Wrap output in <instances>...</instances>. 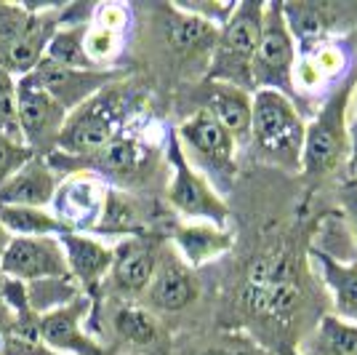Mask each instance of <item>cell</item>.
Instances as JSON below:
<instances>
[{
    "instance_id": "cell-27",
    "label": "cell",
    "mask_w": 357,
    "mask_h": 355,
    "mask_svg": "<svg viewBox=\"0 0 357 355\" xmlns=\"http://www.w3.org/2000/svg\"><path fill=\"white\" fill-rule=\"evenodd\" d=\"M142 236L144 233V222H142V208L136 206L134 198L123 193V190H115L109 187V195H107V206H105V217L96 227L93 236Z\"/></svg>"
},
{
    "instance_id": "cell-13",
    "label": "cell",
    "mask_w": 357,
    "mask_h": 355,
    "mask_svg": "<svg viewBox=\"0 0 357 355\" xmlns=\"http://www.w3.org/2000/svg\"><path fill=\"white\" fill-rule=\"evenodd\" d=\"M27 78L45 94H51L67 113H75L77 107L93 99L99 91H105L112 83H120L126 73L115 67L112 70H73V67H59L54 61L43 59Z\"/></svg>"
},
{
    "instance_id": "cell-7",
    "label": "cell",
    "mask_w": 357,
    "mask_h": 355,
    "mask_svg": "<svg viewBox=\"0 0 357 355\" xmlns=\"http://www.w3.org/2000/svg\"><path fill=\"white\" fill-rule=\"evenodd\" d=\"M176 139L187 161L208 179L216 193L227 190L238 177V145L222 123L208 110L197 107L190 118L181 120L176 129Z\"/></svg>"
},
{
    "instance_id": "cell-12",
    "label": "cell",
    "mask_w": 357,
    "mask_h": 355,
    "mask_svg": "<svg viewBox=\"0 0 357 355\" xmlns=\"http://www.w3.org/2000/svg\"><path fill=\"white\" fill-rule=\"evenodd\" d=\"M0 275L16 283L73 278L59 238H11L0 259Z\"/></svg>"
},
{
    "instance_id": "cell-15",
    "label": "cell",
    "mask_w": 357,
    "mask_h": 355,
    "mask_svg": "<svg viewBox=\"0 0 357 355\" xmlns=\"http://www.w3.org/2000/svg\"><path fill=\"white\" fill-rule=\"evenodd\" d=\"M91 296L80 294L75 302L64 305L59 310L38 315V340L43 342L48 350L67 355H105L102 345L89 337L83 328L91 312Z\"/></svg>"
},
{
    "instance_id": "cell-2",
    "label": "cell",
    "mask_w": 357,
    "mask_h": 355,
    "mask_svg": "<svg viewBox=\"0 0 357 355\" xmlns=\"http://www.w3.org/2000/svg\"><path fill=\"white\" fill-rule=\"evenodd\" d=\"M48 163L61 179L73 177V174H91L118 190V187L147 184L160 168V155L149 142L139 139L136 133L123 131L107 147L96 150L91 155L73 158V155L54 152Z\"/></svg>"
},
{
    "instance_id": "cell-26",
    "label": "cell",
    "mask_w": 357,
    "mask_h": 355,
    "mask_svg": "<svg viewBox=\"0 0 357 355\" xmlns=\"http://www.w3.org/2000/svg\"><path fill=\"white\" fill-rule=\"evenodd\" d=\"M0 224L11 233V238H61L73 233L48 208L0 206Z\"/></svg>"
},
{
    "instance_id": "cell-14",
    "label": "cell",
    "mask_w": 357,
    "mask_h": 355,
    "mask_svg": "<svg viewBox=\"0 0 357 355\" xmlns=\"http://www.w3.org/2000/svg\"><path fill=\"white\" fill-rule=\"evenodd\" d=\"M109 184L91 174H73L64 177L54 198V214L67 224L73 233H89L93 236L105 217Z\"/></svg>"
},
{
    "instance_id": "cell-9",
    "label": "cell",
    "mask_w": 357,
    "mask_h": 355,
    "mask_svg": "<svg viewBox=\"0 0 357 355\" xmlns=\"http://www.w3.org/2000/svg\"><path fill=\"white\" fill-rule=\"evenodd\" d=\"M165 158H168V168H171V182L165 187L168 206L174 208L184 222H211L216 227H224L229 208L222 195L213 190L208 179L187 161L176 139V131H168Z\"/></svg>"
},
{
    "instance_id": "cell-23",
    "label": "cell",
    "mask_w": 357,
    "mask_h": 355,
    "mask_svg": "<svg viewBox=\"0 0 357 355\" xmlns=\"http://www.w3.org/2000/svg\"><path fill=\"white\" fill-rule=\"evenodd\" d=\"M80 6H67V19L56 35L51 38L45 59L59 64V67H73V70H99L86 54V35H89L91 19L93 16H75Z\"/></svg>"
},
{
    "instance_id": "cell-10",
    "label": "cell",
    "mask_w": 357,
    "mask_h": 355,
    "mask_svg": "<svg viewBox=\"0 0 357 355\" xmlns=\"http://www.w3.org/2000/svg\"><path fill=\"white\" fill-rule=\"evenodd\" d=\"M165 249L168 246L163 243V238L155 233L123 238L115 246V259L105 286L123 302L142 299L158 273Z\"/></svg>"
},
{
    "instance_id": "cell-18",
    "label": "cell",
    "mask_w": 357,
    "mask_h": 355,
    "mask_svg": "<svg viewBox=\"0 0 357 355\" xmlns=\"http://www.w3.org/2000/svg\"><path fill=\"white\" fill-rule=\"evenodd\" d=\"M109 328L131 355H163L168 342L160 318L136 302H120L109 315Z\"/></svg>"
},
{
    "instance_id": "cell-3",
    "label": "cell",
    "mask_w": 357,
    "mask_h": 355,
    "mask_svg": "<svg viewBox=\"0 0 357 355\" xmlns=\"http://www.w3.org/2000/svg\"><path fill=\"white\" fill-rule=\"evenodd\" d=\"M352 89H355V83L339 86L314 113V118L307 123L301 174L312 184L336 177L347 163L352 166V139H349Z\"/></svg>"
},
{
    "instance_id": "cell-32",
    "label": "cell",
    "mask_w": 357,
    "mask_h": 355,
    "mask_svg": "<svg viewBox=\"0 0 357 355\" xmlns=\"http://www.w3.org/2000/svg\"><path fill=\"white\" fill-rule=\"evenodd\" d=\"M339 201H342L344 217H347V233H349V240L355 246V259H357V177L349 179L339 190Z\"/></svg>"
},
{
    "instance_id": "cell-20",
    "label": "cell",
    "mask_w": 357,
    "mask_h": 355,
    "mask_svg": "<svg viewBox=\"0 0 357 355\" xmlns=\"http://www.w3.org/2000/svg\"><path fill=\"white\" fill-rule=\"evenodd\" d=\"M213 118L222 123V129L235 145H251V120H253V94L227 83H206V99L200 104Z\"/></svg>"
},
{
    "instance_id": "cell-33",
    "label": "cell",
    "mask_w": 357,
    "mask_h": 355,
    "mask_svg": "<svg viewBox=\"0 0 357 355\" xmlns=\"http://www.w3.org/2000/svg\"><path fill=\"white\" fill-rule=\"evenodd\" d=\"M200 355H267V353H264V350L251 340H243V337H227L222 345L208 347V350H203Z\"/></svg>"
},
{
    "instance_id": "cell-22",
    "label": "cell",
    "mask_w": 357,
    "mask_h": 355,
    "mask_svg": "<svg viewBox=\"0 0 357 355\" xmlns=\"http://www.w3.org/2000/svg\"><path fill=\"white\" fill-rule=\"evenodd\" d=\"M174 252L192 267H200L232 249V236L211 222H176L174 224Z\"/></svg>"
},
{
    "instance_id": "cell-21",
    "label": "cell",
    "mask_w": 357,
    "mask_h": 355,
    "mask_svg": "<svg viewBox=\"0 0 357 355\" xmlns=\"http://www.w3.org/2000/svg\"><path fill=\"white\" fill-rule=\"evenodd\" d=\"M310 254L320 273V281L326 283L331 294L333 315L357 324V259H336L320 249H312Z\"/></svg>"
},
{
    "instance_id": "cell-11",
    "label": "cell",
    "mask_w": 357,
    "mask_h": 355,
    "mask_svg": "<svg viewBox=\"0 0 357 355\" xmlns=\"http://www.w3.org/2000/svg\"><path fill=\"white\" fill-rule=\"evenodd\" d=\"M19 129L22 142L35 158H51L59 152V139L70 113L51 94L35 86L30 78H19Z\"/></svg>"
},
{
    "instance_id": "cell-6",
    "label": "cell",
    "mask_w": 357,
    "mask_h": 355,
    "mask_svg": "<svg viewBox=\"0 0 357 355\" xmlns=\"http://www.w3.org/2000/svg\"><path fill=\"white\" fill-rule=\"evenodd\" d=\"M128 102H131V94L126 89V83L120 80V83H112L105 91H99L93 99L77 107L75 113H70L59 139L61 155L83 158V155L107 147L115 136L123 133Z\"/></svg>"
},
{
    "instance_id": "cell-24",
    "label": "cell",
    "mask_w": 357,
    "mask_h": 355,
    "mask_svg": "<svg viewBox=\"0 0 357 355\" xmlns=\"http://www.w3.org/2000/svg\"><path fill=\"white\" fill-rule=\"evenodd\" d=\"M219 38V27L211 22L181 11L176 3L171 6V14L165 19V41L168 45L181 54V57H200V54H213V45Z\"/></svg>"
},
{
    "instance_id": "cell-30",
    "label": "cell",
    "mask_w": 357,
    "mask_h": 355,
    "mask_svg": "<svg viewBox=\"0 0 357 355\" xmlns=\"http://www.w3.org/2000/svg\"><path fill=\"white\" fill-rule=\"evenodd\" d=\"M32 158H35V155L30 152L27 145H22V142L8 139V136L0 133V187L14 177L22 166H27Z\"/></svg>"
},
{
    "instance_id": "cell-1",
    "label": "cell",
    "mask_w": 357,
    "mask_h": 355,
    "mask_svg": "<svg viewBox=\"0 0 357 355\" xmlns=\"http://www.w3.org/2000/svg\"><path fill=\"white\" fill-rule=\"evenodd\" d=\"M67 19V6L0 3V70L27 78L45 59L51 38Z\"/></svg>"
},
{
    "instance_id": "cell-5",
    "label": "cell",
    "mask_w": 357,
    "mask_h": 355,
    "mask_svg": "<svg viewBox=\"0 0 357 355\" xmlns=\"http://www.w3.org/2000/svg\"><path fill=\"white\" fill-rule=\"evenodd\" d=\"M261 22H264V3L243 0L235 6L232 16L219 30L208 70H206V83H227L251 94L256 91L253 61H256L259 38H261Z\"/></svg>"
},
{
    "instance_id": "cell-16",
    "label": "cell",
    "mask_w": 357,
    "mask_h": 355,
    "mask_svg": "<svg viewBox=\"0 0 357 355\" xmlns=\"http://www.w3.org/2000/svg\"><path fill=\"white\" fill-rule=\"evenodd\" d=\"M197 294H200V289H197L195 270L174 252V246H168L158 265L155 278L149 283L147 294L142 296V305L155 315L158 312H181L190 305H195Z\"/></svg>"
},
{
    "instance_id": "cell-17",
    "label": "cell",
    "mask_w": 357,
    "mask_h": 355,
    "mask_svg": "<svg viewBox=\"0 0 357 355\" xmlns=\"http://www.w3.org/2000/svg\"><path fill=\"white\" fill-rule=\"evenodd\" d=\"M59 240L73 281L80 286L83 294L96 299V291L107 283V275L112 270L115 246H107L102 238L89 233H67Z\"/></svg>"
},
{
    "instance_id": "cell-4",
    "label": "cell",
    "mask_w": 357,
    "mask_h": 355,
    "mask_svg": "<svg viewBox=\"0 0 357 355\" xmlns=\"http://www.w3.org/2000/svg\"><path fill=\"white\" fill-rule=\"evenodd\" d=\"M304 139L307 120L294 99L278 91L253 94L251 145L264 161L285 171H301Z\"/></svg>"
},
{
    "instance_id": "cell-8",
    "label": "cell",
    "mask_w": 357,
    "mask_h": 355,
    "mask_svg": "<svg viewBox=\"0 0 357 355\" xmlns=\"http://www.w3.org/2000/svg\"><path fill=\"white\" fill-rule=\"evenodd\" d=\"M296 38L288 27L283 3H264L261 38L253 61V89L278 91L298 104L301 94L296 89Z\"/></svg>"
},
{
    "instance_id": "cell-19",
    "label": "cell",
    "mask_w": 357,
    "mask_h": 355,
    "mask_svg": "<svg viewBox=\"0 0 357 355\" xmlns=\"http://www.w3.org/2000/svg\"><path fill=\"white\" fill-rule=\"evenodd\" d=\"M59 184L61 177L51 168V163L45 158H32L0 187V206L51 208Z\"/></svg>"
},
{
    "instance_id": "cell-29",
    "label": "cell",
    "mask_w": 357,
    "mask_h": 355,
    "mask_svg": "<svg viewBox=\"0 0 357 355\" xmlns=\"http://www.w3.org/2000/svg\"><path fill=\"white\" fill-rule=\"evenodd\" d=\"M120 45H123V35L112 30H105L99 24L91 22L89 35H86V54L93 61V67L99 70H112V61L118 57Z\"/></svg>"
},
{
    "instance_id": "cell-31",
    "label": "cell",
    "mask_w": 357,
    "mask_h": 355,
    "mask_svg": "<svg viewBox=\"0 0 357 355\" xmlns=\"http://www.w3.org/2000/svg\"><path fill=\"white\" fill-rule=\"evenodd\" d=\"M93 24L105 27V30H112L123 35L126 27H128V8L126 6H118V3H107V6H96L93 8Z\"/></svg>"
},
{
    "instance_id": "cell-34",
    "label": "cell",
    "mask_w": 357,
    "mask_h": 355,
    "mask_svg": "<svg viewBox=\"0 0 357 355\" xmlns=\"http://www.w3.org/2000/svg\"><path fill=\"white\" fill-rule=\"evenodd\" d=\"M349 139H352V166L357 163V83L349 99Z\"/></svg>"
},
{
    "instance_id": "cell-35",
    "label": "cell",
    "mask_w": 357,
    "mask_h": 355,
    "mask_svg": "<svg viewBox=\"0 0 357 355\" xmlns=\"http://www.w3.org/2000/svg\"><path fill=\"white\" fill-rule=\"evenodd\" d=\"M8 243H11V233L0 224V259H3V254H6V249H8Z\"/></svg>"
},
{
    "instance_id": "cell-25",
    "label": "cell",
    "mask_w": 357,
    "mask_h": 355,
    "mask_svg": "<svg viewBox=\"0 0 357 355\" xmlns=\"http://www.w3.org/2000/svg\"><path fill=\"white\" fill-rule=\"evenodd\" d=\"M301 355H357V324L328 312L304 340Z\"/></svg>"
},
{
    "instance_id": "cell-28",
    "label": "cell",
    "mask_w": 357,
    "mask_h": 355,
    "mask_svg": "<svg viewBox=\"0 0 357 355\" xmlns=\"http://www.w3.org/2000/svg\"><path fill=\"white\" fill-rule=\"evenodd\" d=\"M14 75L0 70V133L22 142V129H19V86ZM24 145V142H22Z\"/></svg>"
},
{
    "instance_id": "cell-36",
    "label": "cell",
    "mask_w": 357,
    "mask_h": 355,
    "mask_svg": "<svg viewBox=\"0 0 357 355\" xmlns=\"http://www.w3.org/2000/svg\"><path fill=\"white\" fill-rule=\"evenodd\" d=\"M352 168H355V171H357V163H355V166H352Z\"/></svg>"
}]
</instances>
